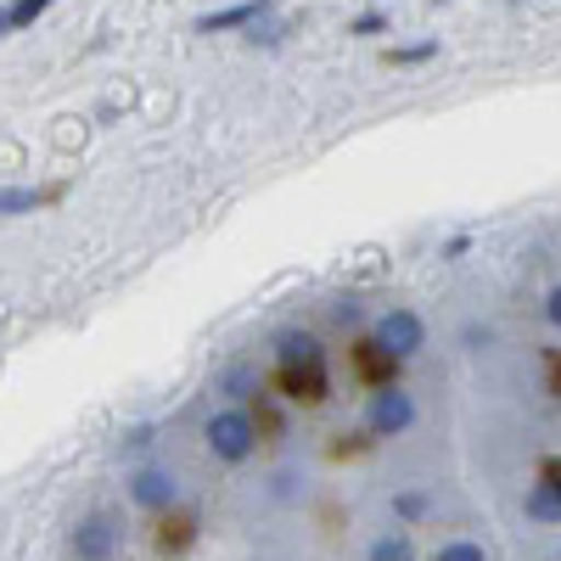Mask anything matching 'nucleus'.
<instances>
[{
	"label": "nucleus",
	"instance_id": "nucleus-1",
	"mask_svg": "<svg viewBox=\"0 0 561 561\" xmlns=\"http://www.w3.org/2000/svg\"><path fill=\"white\" fill-rule=\"evenodd\" d=\"M253 444H259V427H253L248 410H219V415H208V449H214L225 466L248 460Z\"/></svg>",
	"mask_w": 561,
	"mask_h": 561
},
{
	"label": "nucleus",
	"instance_id": "nucleus-2",
	"mask_svg": "<svg viewBox=\"0 0 561 561\" xmlns=\"http://www.w3.org/2000/svg\"><path fill=\"white\" fill-rule=\"evenodd\" d=\"M365 427L370 438H399L415 427V399L404 388H377L370 393V410H365Z\"/></svg>",
	"mask_w": 561,
	"mask_h": 561
},
{
	"label": "nucleus",
	"instance_id": "nucleus-3",
	"mask_svg": "<svg viewBox=\"0 0 561 561\" xmlns=\"http://www.w3.org/2000/svg\"><path fill=\"white\" fill-rule=\"evenodd\" d=\"M118 523L107 517V511H90V517L73 528V556L79 561H113L118 556Z\"/></svg>",
	"mask_w": 561,
	"mask_h": 561
},
{
	"label": "nucleus",
	"instance_id": "nucleus-4",
	"mask_svg": "<svg viewBox=\"0 0 561 561\" xmlns=\"http://www.w3.org/2000/svg\"><path fill=\"white\" fill-rule=\"evenodd\" d=\"M377 343H382L388 354L410 359L421 343H427V325H421V314H415V309H388V314L377 320Z\"/></svg>",
	"mask_w": 561,
	"mask_h": 561
},
{
	"label": "nucleus",
	"instance_id": "nucleus-5",
	"mask_svg": "<svg viewBox=\"0 0 561 561\" xmlns=\"http://www.w3.org/2000/svg\"><path fill=\"white\" fill-rule=\"evenodd\" d=\"M275 388L298 404H320L332 393V377H325V365H275Z\"/></svg>",
	"mask_w": 561,
	"mask_h": 561
},
{
	"label": "nucleus",
	"instance_id": "nucleus-6",
	"mask_svg": "<svg viewBox=\"0 0 561 561\" xmlns=\"http://www.w3.org/2000/svg\"><path fill=\"white\" fill-rule=\"evenodd\" d=\"M275 12V0H237L225 12H203L197 18V34H230V28H259L264 18Z\"/></svg>",
	"mask_w": 561,
	"mask_h": 561
},
{
	"label": "nucleus",
	"instance_id": "nucleus-7",
	"mask_svg": "<svg viewBox=\"0 0 561 561\" xmlns=\"http://www.w3.org/2000/svg\"><path fill=\"white\" fill-rule=\"evenodd\" d=\"M399 354H388L377 337H365V343H354V370H359V377L370 382V388H399L393 377H399Z\"/></svg>",
	"mask_w": 561,
	"mask_h": 561
},
{
	"label": "nucleus",
	"instance_id": "nucleus-8",
	"mask_svg": "<svg viewBox=\"0 0 561 561\" xmlns=\"http://www.w3.org/2000/svg\"><path fill=\"white\" fill-rule=\"evenodd\" d=\"M129 500H135V505H147V511H174L180 483H174L169 472H158V466H140V472L129 478Z\"/></svg>",
	"mask_w": 561,
	"mask_h": 561
},
{
	"label": "nucleus",
	"instance_id": "nucleus-9",
	"mask_svg": "<svg viewBox=\"0 0 561 561\" xmlns=\"http://www.w3.org/2000/svg\"><path fill=\"white\" fill-rule=\"evenodd\" d=\"M57 197H62V185H7V192H0V214H34Z\"/></svg>",
	"mask_w": 561,
	"mask_h": 561
},
{
	"label": "nucleus",
	"instance_id": "nucleus-10",
	"mask_svg": "<svg viewBox=\"0 0 561 561\" xmlns=\"http://www.w3.org/2000/svg\"><path fill=\"white\" fill-rule=\"evenodd\" d=\"M275 365H325V348L309 332H280L275 337Z\"/></svg>",
	"mask_w": 561,
	"mask_h": 561
},
{
	"label": "nucleus",
	"instance_id": "nucleus-11",
	"mask_svg": "<svg viewBox=\"0 0 561 561\" xmlns=\"http://www.w3.org/2000/svg\"><path fill=\"white\" fill-rule=\"evenodd\" d=\"M192 539H197V517H192V511H174V517H163V528H158V550H163V556H180Z\"/></svg>",
	"mask_w": 561,
	"mask_h": 561
},
{
	"label": "nucleus",
	"instance_id": "nucleus-12",
	"mask_svg": "<svg viewBox=\"0 0 561 561\" xmlns=\"http://www.w3.org/2000/svg\"><path fill=\"white\" fill-rule=\"evenodd\" d=\"M528 517H539V523H561V494H556L550 483H534V489H528Z\"/></svg>",
	"mask_w": 561,
	"mask_h": 561
},
{
	"label": "nucleus",
	"instance_id": "nucleus-13",
	"mask_svg": "<svg viewBox=\"0 0 561 561\" xmlns=\"http://www.w3.org/2000/svg\"><path fill=\"white\" fill-rule=\"evenodd\" d=\"M370 561H415L410 534H382L377 545H370Z\"/></svg>",
	"mask_w": 561,
	"mask_h": 561
},
{
	"label": "nucleus",
	"instance_id": "nucleus-14",
	"mask_svg": "<svg viewBox=\"0 0 561 561\" xmlns=\"http://www.w3.org/2000/svg\"><path fill=\"white\" fill-rule=\"evenodd\" d=\"M57 0H12V34H23V28H34L45 12H51Z\"/></svg>",
	"mask_w": 561,
	"mask_h": 561
},
{
	"label": "nucleus",
	"instance_id": "nucleus-15",
	"mask_svg": "<svg viewBox=\"0 0 561 561\" xmlns=\"http://www.w3.org/2000/svg\"><path fill=\"white\" fill-rule=\"evenodd\" d=\"M427 57H438V39H415V45H393V51H388V62H399V68L427 62Z\"/></svg>",
	"mask_w": 561,
	"mask_h": 561
},
{
	"label": "nucleus",
	"instance_id": "nucleus-16",
	"mask_svg": "<svg viewBox=\"0 0 561 561\" xmlns=\"http://www.w3.org/2000/svg\"><path fill=\"white\" fill-rule=\"evenodd\" d=\"M433 561H489V556H483V545H472V539H455V545H444Z\"/></svg>",
	"mask_w": 561,
	"mask_h": 561
},
{
	"label": "nucleus",
	"instance_id": "nucleus-17",
	"mask_svg": "<svg viewBox=\"0 0 561 561\" xmlns=\"http://www.w3.org/2000/svg\"><path fill=\"white\" fill-rule=\"evenodd\" d=\"M348 34H359V39H370V34H388V12H359V18L348 23Z\"/></svg>",
	"mask_w": 561,
	"mask_h": 561
},
{
	"label": "nucleus",
	"instance_id": "nucleus-18",
	"mask_svg": "<svg viewBox=\"0 0 561 561\" xmlns=\"http://www.w3.org/2000/svg\"><path fill=\"white\" fill-rule=\"evenodd\" d=\"M427 505H433L427 494H399V500H393V511H399L404 523H415V517H427Z\"/></svg>",
	"mask_w": 561,
	"mask_h": 561
},
{
	"label": "nucleus",
	"instance_id": "nucleus-19",
	"mask_svg": "<svg viewBox=\"0 0 561 561\" xmlns=\"http://www.w3.org/2000/svg\"><path fill=\"white\" fill-rule=\"evenodd\" d=\"M539 483H550V489L561 494V455H550V460H545V478H539Z\"/></svg>",
	"mask_w": 561,
	"mask_h": 561
},
{
	"label": "nucleus",
	"instance_id": "nucleus-20",
	"mask_svg": "<svg viewBox=\"0 0 561 561\" xmlns=\"http://www.w3.org/2000/svg\"><path fill=\"white\" fill-rule=\"evenodd\" d=\"M152 444V427H135V433H124V449H147Z\"/></svg>",
	"mask_w": 561,
	"mask_h": 561
},
{
	"label": "nucleus",
	"instance_id": "nucleus-21",
	"mask_svg": "<svg viewBox=\"0 0 561 561\" xmlns=\"http://www.w3.org/2000/svg\"><path fill=\"white\" fill-rule=\"evenodd\" d=\"M545 314H550V325H561V287L550 293V304H545Z\"/></svg>",
	"mask_w": 561,
	"mask_h": 561
},
{
	"label": "nucleus",
	"instance_id": "nucleus-22",
	"mask_svg": "<svg viewBox=\"0 0 561 561\" xmlns=\"http://www.w3.org/2000/svg\"><path fill=\"white\" fill-rule=\"evenodd\" d=\"M550 382H556V393H561V354H550Z\"/></svg>",
	"mask_w": 561,
	"mask_h": 561
},
{
	"label": "nucleus",
	"instance_id": "nucleus-23",
	"mask_svg": "<svg viewBox=\"0 0 561 561\" xmlns=\"http://www.w3.org/2000/svg\"><path fill=\"white\" fill-rule=\"evenodd\" d=\"M12 34V7H0V39Z\"/></svg>",
	"mask_w": 561,
	"mask_h": 561
},
{
	"label": "nucleus",
	"instance_id": "nucleus-24",
	"mask_svg": "<svg viewBox=\"0 0 561 561\" xmlns=\"http://www.w3.org/2000/svg\"><path fill=\"white\" fill-rule=\"evenodd\" d=\"M433 7H444V0H433Z\"/></svg>",
	"mask_w": 561,
	"mask_h": 561
},
{
	"label": "nucleus",
	"instance_id": "nucleus-25",
	"mask_svg": "<svg viewBox=\"0 0 561 561\" xmlns=\"http://www.w3.org/2000/svg\"><path fill=\"white\" fill-rule=\"evenodd\" d=\"M511 7H517V0H511Z\"/></svg>",
	"mask_w": 561,
	"mask_h": 561
}]
</instances>
